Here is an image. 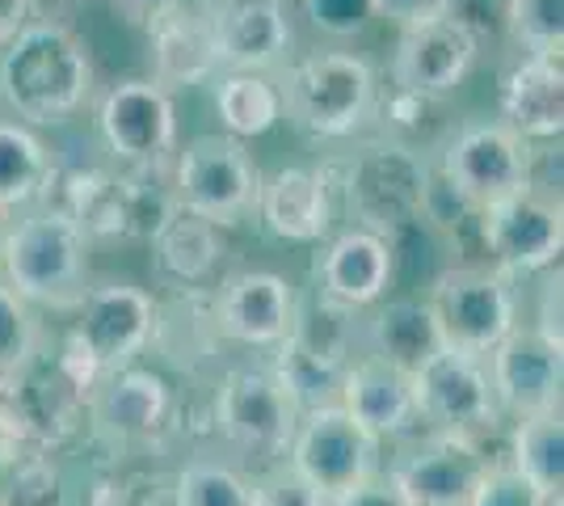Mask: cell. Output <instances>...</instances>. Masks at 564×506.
Here are the masks:
<instances>
[{
	"mask_svg": "<svg viewBox=\"0 0 564 506\" xmlns=\"http://www.w3.org/2000/svg\"><path fill=\"white\" fill-rule=\"evenodd\" d=\"M0 97L22 127H59L94 97L89 43L64 22H30L0 51Z\"/></svg>",
	"mask_w": 564,
	"mask_h": 506,
	"instance_id": "1",
	"label": "cell"
},
{
	"mask_svg": "<svg viewBox=\"0 0 564 506\" xmlns=\"http://www.w3.org/2000/svg\"><path fill=\"white\" fill-rule=\"evenodd\" d=\"M321 169L333 182V191H341V203L350 212L354 228H367V233L397 245L404 228L425 224L434 169L417 148L371 136L354 148L346 161Z\"/></svg>",
	"mask_w": 564,
	"mask_h": 506,
	"instance_id": "2",
	"label": "cell"
},
{
	"mask_svg": "<svg viewBox=\"0 0 564 506\" xmlns=\"http://www.w3.org/2000/svg\"><path fill=\"white\" fill-rule=\"evenodd\" d=\"M156 309H161L156 295L127 279L89 283L85 300L76 304V325L68 330L55 359L85 392H94L97 380L122 367H135V359L152 346Z\"/></svg>",
	"mask_w": 564,
	"mask_h": 506,
	"instance_id": "3",
	"label": "cell"
},
{
	"mask_svg": "<svg viewBox=\"0 0 564 506\" xmlns=\"http://www.w3.org/2000/svg\"><path fill=\"white\" fill-rule=\"evenodd\" d=\"M282 119L312 140H346L371 122L379 97L376 68L354 51H312L279 68Z\"/></svg>",
	"mask_w": 564,
	"mask_h": 506,
	"instance_id": "4",
	"label": "cell"
},
{
	"mask_svg": "<svg viewBox=\"0 0 564 506\" xmlns=\"http://www.w3.org/2000/svg\"><path fill=\"white\" fill-rule=\"evenodd\" d=\"M0 279L30 309L76 313L89 291V237L72 219L30 207L22 219H9Z\"/></svg>",
	"mask_w": 564,
	"mask_h": 506,
	"instance_id": "5",
	"label": "cell"
},
{
	"mask_svg": "<svg viewBox=\"0 0 564 506\" xmlns=\"http://www.w3.org/2000/svg\"><path fill=\"white\" fill-rule=\"evenodd\" d=\"M169 186L177 212L207 219L224 233L258 212L261 169L232 136H194L173 152Z\"/></svg>",
	"mask_w": 564,
	"mask_h": 506,
	"instance_id": "6",
	"label": "cell"
},
{
	"mask_svg": "<svg viewBox=\"0 0 564 506\" xmlns=\"http://www.w3.org/2000/svg\"><path fill=\"white\" fill-rule=\"evenodd\" d=\"M430 313L438 321L443 346L455 355L485 359L518 325V291L489 262L447 266L430 283Z\"/></svg>",
	"mask_w": 564,
	"mask_h": 506,
	"instance_id": "7",
	"label": "cell"
},
{
	"mask_svg": "<svg viewBox=\"0 0 564 506\" xmlns=\"http://www.w3.org/2000/svg\"><path fill=\"white\" fill-rule=\"evenodd\" d=\"M476 233L489 254V266L497 274H506L510 283L543 274L547 266L561 262L564 249V207L561 194L527 191L497 198L489 207L476 212Z\"/></svg>",
	"mask_w": 564,
	"mask_h": 506,
	"instance_id": "8",
	"label": "cell"
},
{
	"mask_svg": "<svg viewBox=\"0 0 564 506\" xmlns=\"http://www.w3.org/2000/svg\"><path fill=\"white\" fill-rule=\"evenodd\" d=\"M300 406L270 363L228 367L215 388V431L245 456H286L300 427Z\"/></svg>",
	"mask_w": 564,
	"mask_h": 506,
	"instance_id": "9",
	"label": "cell"
},
{
	"mask_svg": "<svg viewBox=\"0 0 564 506\" xmlns=\"http://www.w3.org/2000/svg\"><path fill=\"white\" fill-rule=\"evenodd\" d=\"M379 456H383V443L362 431L341 406L300 413V427L286 448V464L325 498H337L354 485L379 477Z\"/></svg>",
	"mask_w": 564,
	"mask_h": 506,
	"instance_id": "10",
	"label": "cell"
},
{
	"mask_svg": "<svg viewBox=\"0 0 564 506\" xmlns=\"http://www.w3.org/2000/svg\"><path fill=\"white\" fill-rule=\"evenodd\" d=\"M531 148L501 122H468L443 144L438 177L471 212L531 186Z\"/></svg>",
	"mask_w": 564,
	"mask_h": 506,
	"instance_id": "11",
	"label": "cell"
},
{
	"mask_svg": "<svg viewBox=\"0 0 564 506\" xmlns=\"http://www.w3.org/2000/svg\"><path fill=\"white\" fill-rule=\"evenodd\" d=\"M97 136L122 169H165L177 152L173 94L148 76L118 80L97 101Z\"/></svg>",
	"mask_w": 564,
	"mask_h": 506,
	"instance_id": "12",
	"label": "cell"
},
{
	"mask_svg": "<svg viewBox=\"0 0 564 506\" xmlns=\"http://www.w3.org/2000/svg\"><path fill=\"white\" fill-rule=\"evenodd\" d=\"M413 401H417V422H425L430 434L485 443V434H494L501 422L485 359L455 355L447 346L413 372Z\"/></svg>",
	"mask_w": 564,
	"mask_h": 506,
	"instance_id": "13",
	"label": "cell"
},
{
	"mask_svg": "<svg viewBox=\"0 0 564 506\" xmlns=\"http://www.w3.org/2000/svg\"><path fill=\"white\" fill-rule=\"evenodd\" d=\"M497 413L522 422L540 413H561L564 397V351L518 321L510 334L485 355Z\"/></svg>",
	"mask_w": 564,
	"mask_h": 506,
	"instance_id": "14",
	"label": "cell"
},
{
	"mask_svg": "<svg viewBox=\"0 0 564 506\" xmlns=\"http://www.w3.org/2000/svg\"><path fill=\"white\" fill-rule=\"evenodd\" d=\"M177 216L165 169H106L101 186L89 198L80 233L94 241H140L152 245L156 233Z\"/></svg>",
	"mask_w": 564,
	"mask_h": 506,
	"instance_id": "15",
	"label": "cell"
},
{
	"mask_svg": "<svg viewBox=\"0 0 564 506\" xmlns=\"http://www.w3.org/2000/svg\"><path fill=\"white\" fill-rule=\"evenodd\" d=\"M476 55H480V34L468 22H459L455 13H447L438 22L400 30L388 76H392V89L443 101L451 89H459L468 80Z\"/></svg>",
	"mask_w": 564,
	"mask_h": 506,
	"instance_id": "16",
	"label": "cell"
},
{
	"mask_svg": "<svg viewBox=\"0 0 564 506\" xmlns=\"http://www.w3.org/2000/svg\"><path fill=\"white\" fill-rule=\"evenodd\" d=\"M219 73L270 76L295 47L286 0H207Z\"/></svg>",
	"mask_w": 564,
	"mask_h": 506,
	"instance_id": "17",
	"label": "cell"
},
{
	"mask_svg": "<svg viewBox=\"0 0 564 506\" xmlns=\"http://www.w3.org/2000/svg\"><path fill=\"white\" fill-rule=\"evenodd\" d=\"M494 456L485 443L455 439V434H425L422 443L400 456L388 473L404 506H468Z\"/></svg>",
	"mask_w": 564,
	"mask_h": 506,
	"instance_id": "18",
	"label": "cell"
},
{
	"mask_svg": "<svg viewBox=\"0 0 564 506\" xmlns=\"http://www.w3.org/2000/svg\"><path fill=\"white\" fill-rule=\"evenodd\" d=\"M215 295V325L224 342H240L253 351H274L295 325V288L274 270H236Z\"/></svg>",
	"mask_w": 564,
	"mask_h": 506,
	"instance_id": "19",
	"label": "cell"
},
{
	"mask_svg": "<svg viewBox=\"0 0 564 506\" xmlns=\"http://www.w3.org/2000/svg\"><path fill=\"white\" fill-rule=\"evenodd\" d=\"M392 274H397V245L367 233V228H341L312 266V279H316V295L329 300L337 309H376L379 300L392 288Z\"/></svg>",
	"mask_w": 564,
	"mask_h": 506,
	"instance_id": "20",
	"label": "cell"
},
{
	"mask_svg": "<svg viewBox=\"0 0 564 506\" xmlns=\"http://www.w3.org/2000/svg\"><path fill=\"white\" fill-rule=\"evenodd\" d=\"M85 418H94L97 431L110 434L115 443H152L173 422V388L156 372L122 367L97 380Z\"/></svg>",
	"mask_w": 564,
	"mask_h": 506,
	"instance_id": "21",
	"label": "cell"
},
{
	"mask_svg": "<svg viewBox=\"0 0 564 506\" xmlns=\"http://www.w3.org/2000/svg\"><path fill=\"white\" fill-rule=\"evenodd\" d=\"M270 237L291 245H316L333 233V182L325 169L286 165L261 173L258 212Z\"/></svg>",
	"mask_w": 564,
	"mask_h": 506,
	"instance_id": "22",
	"label": "cell"
},
{
	"mask_svg": "<svg viewBox=\"0 0 564 506\" xmlns=\"http://www.w3.org/2000/svg\"><path fill=\"white\" fill-rule=\"evenodd\" d=\"M501 127H510L527 144H556L564 131V68L561 60L522 55L501 76Z\"/></svg>",
	"mask_w": 564,
	"mask_h": 506,
	"instance_id": "23",
	"label": "cell"
},
{
	"mask_svg": "<svg viewBox=\"0 0 564 506\" xmlns=\"http://www.w3.org/2000/svg\"><path fill=\"white\" fill-rule=\"evenodd\" d=\"M337 406L350 413L367 434H376L379 443L422 427L417 422V401H413V376L392 367V363L371 359V355H358L346 367Z\"/></svg>",
	"mask_w": 564,
	"mask_h": 506,
	"instance_id": "24",
	"label": "cell"
},
{
	"mask_svg": "<svg viewBox=\"0 0 564 506\" xmlns=\"http://www.w3.org/2000/svg\"><path fill=\"white\" fill-rule=\"evenodd\" d=\"M148 39H152V76L148 80L161 85L165 94L219 76L207 0H198V4L182 0L177 9H169L165 18L148 30Z\"/></svg>",
	"mask_w": 564,
	"mask_h": 506,
	"instance_id": "25",
	"label": "cell"
},
{
	"mask_svg": "<svg viewBox=\"0 0 564 506\" xmlns=\"http://www.w3.org/2000/svg\"><path fill=\"white\" fill-rule=\"evenodd\" d=\"M358 346H362V355L392 363L413 376L425 359H434L443 351V334H438V321L425 300L400 295V300H379L371 316L358 321Z\"/></svg>",
	"mask_w": 564,
	"mask_h": 506,
	"instance_id": "26",
	"label": "cell"
},
{
	"mask_svg": "<svg viewBox=\"0 0 564 506\" xmlns=\"http://www.w3.org/2000/svg\"><path fill=\"white\" fill-rule=\"evenodd\" d=\"M148 249H152V279L173 291V295L212 291V279L219 274V262L228 254L224 233L207 219L186 216V212H177L169 219Z\"/></svg>",
	"mask_w": 564,
	"mask_h": 506,
	"instance_id": "27",
	"label": "cell"
},
{
	"mask_svg": "<svg viewBox=\"0 0 564 506\" xmlns=\"http://www.w3.org/2000/svg\"><path fill=\"white\" fill-rule=\"evenodd\" d=\"M506 464L540 494L543 503L561 506V498H564V418L561 413H540V418L514 422Z\"/></svg>",
	"mask_w": 564,
	"mask_h": 506,
	"instance_id": "28",
	"label": "cell"
},
{
	"mask_svg": "<svg viewBox=\"0 0 564 506\" xmlns=\"http://www.w3.org/2000/svg\"><path fill=\"white\" fill-rule=\"evenodd\" d=\"M215 115L224 136L232 140H258L282 119V97L274 76L258 73H219L215 76Z\"/></svg>",
	"mask_w": 564,
	"mask_h": 506,
	"instance_id": "29",
	"label": "cell"
},
{
	"mask_svg": "<svg viewBox=\"0 0 564 506\" xmlns=\"http://www.w3.org/2000/svg\"><path fill=\"white\" fill-rule=\"evenodd\" d=\"M51 165V148L22 122H0V212L30 207Z\"/></svg>",
	"mask_w": 564,
	"mask_h": 506,
	"instance_id": "30",
	"label": "cell"
},
{
	"mask_svg": "<svg viewBox=\"0 0 564 506\" xmlns=\"http://www.w3.org/2000/svg\"><path fill=\"white\" fill-rule=\"evenodd\" d=\"M506 34L522 55L561 60L564 51V0H501Z\"/></svg>",
	"mask_w": 564,
	"mask_h": 506,
	"instance_id": "31",
	"label": "cell"
},
{
	"mask_svg": "<svg viewBox=\"0 0 564 506\" xmlns=\"http://www.w3.org/2000/svg\"><path fill=\"white\" fill-rule=\"evenodd\" d=\"M43 351V325L34 309L0 279V388H9Z\"/></svg>",
	"mask_w": 564,
	"mask_h": 506,
	"instance_id": "32",
	"label": "cell"
},
{
	"mask_svg": "<svg viewBox=\"0 0 564 506\" xmlns=\"http://www.w3.org/2000/svg\"><path fill=\"white\" fill-rule=\"evenodd\" d=\"M173 506H258L253 482L228 464L194 460L173 477Z\"/></svg>",
	"mask_w": 564,
	"mask_h": 506,
	"instance_id": "33",
	"label": "cell"
},
{
	"mask_svg": "<svg viewBox=\"0 0 564 506\" xmlns=\"http://www.w3.org/2000/svg\"><path fill=\"white\" fill-rule=\"evenodd\" d=\"M0 506H64V482L47 452H34L9 469Z\"/></svg>",
	"mask_w": 564,
	"mask_h": 506,
	"instance_id": "34",
	"label": "cell"
},
{
	"mask_svg": "<svg viewBox=\"0 0 564 506\" xmlns=\"http://www.w3.org/2000/svg\"><path fill=\"white\" fill-rule=\"evenodd\" d=\"M304 18L329 39H354L376 22L371 0H300Z\"/></svg>",
	"mask_w": 564,
	"mask_h": 506,
	"instance_id": "35",
	"label": "cell"
},
{
	"mask_svg": "<svg viewBox=\"0 0 564 506\" xmlns=\"http://www.w3.org/2000/svg\"><path fill=\"white\" fill-rule=\"evenodd\" d=\"M253 503L258 506H325L329 498L316 489V485H307L286 460L274 464L270 473H261L258 482H253Z\"/></svg>",
	"mask_w": 564,
	"mask_h": 506,
	"instance_id": "36",
	"label": "cell"
},
{
	"mask_svg": "<svg viewBox=\"0 0 564 506\" xmlns=\"http://www.w3.org/2000/svg\"><path fill=\"white\" fill-rule=\"evenodd\" d=\"M468 506H547V503L518 477L506 460H494L489 473L476 485V494L468 498Z\"/></svg>",
	"mask_w": 564,
	"mask_h": 506,
	"instance_id": "37",
	"label": "cell"
},
{
	"mask_svg": "<svg viewBox=\"0 0 564 506\" xmlns=\"http://www.w3.org/2000/svg\"><path fill=\"white\" fill-rule=\"evenodd\" d=\"M561 295H564V288H561V262L556 266H547L543 270V283H540V313H535V321H527L531 330L540 337H547L552 346H561L564 351V309H561Z\"/></svg>",
	"mask_w": 564,
	"mask_h": 506,
	"instance_id": "38",
	"label": "cell"
},
{
	"mask_svg": "<svg viewBox=\"0 0 564 506\" xmlns=\"http://www.w3.org/2000/svg\"><path fill=\"white\" fill-rule=\"evenodd\" d=\"M459 0H371L376 18L392 22L397 30H409V25H425V22H438L455 13Z\"/></svg>",
	"mask_w": 564,
	"mask_h": 506,
	"instance_id": "39",
	"label": "cell"
},
{
	"mask_svg": "<svg viewBox=\"0 0 564 506\" xmlns=\"http://www.w3.org/2000/svg\"><path fill=\"white\" fill-rule=\"evenodd\" d=\"M34 439L25 431V422L18 418V410L9 406V397H0V469H13L18 460L34 456Z\"/></svg>",
	"mask_w": 564,
	"mask_h": 506,
	"instance_id": "40",
	"label": "cell"
},
{
	"mask_svg": "<svg viewBox=\"0 0 564 506\" xmlns=\"http://www.w3.org/2000/svg\"><path fill=\"white\" fill-rule=\"evenodd\" d=\"M325 506H404V498L397 494V485L388 482V473H379V477H371V482L354 485V489H346V494L329 498Z\"/></svg>",
	"mask_w": 564,
	"mask_h": 506,
	"instance_id": "41",
	"label": "cell"
},
{
	"mask_svg": "<svg viewBox=\"0 0 564 506\" xmlns=\"http://www.w3.org/2000/svg\"><path fill=\"white\" fill-rule=\"evenodd\" d=\"M182 0H110L118 18L127 25H140V30H152V25L165 18L169 9H177Z\"/></svg>",
	"mask_w": 564,
	"mask_h": 506,
	"instance_id": "42",
	"label": "cell"
},
{
	"mask_svg": "<svg viewBox=\"0 0 564 506\" xmlns=\"http://www.w3.org/2000/svg\"><path fill=\"white\" fill-rule=\"evenodd\" d=\"M30 13H34V0H0V51L30 25Z\"/></svg>",
	"mask_w": 564,
	"mask_h": 506,
	"instance_id": "43",
	"label": "cell"
},
{
	"mask_svg": "<svg viewBox=\"0 0 564 506\" xmlns=\"http://www.w3.org/2000/svg\"><path fill=\"white\" fill-rule=\"evenodd\" d=\"M4 237H9V212H0V258H4Z\"/></svg>",
	"mask_w": 564,
	"mask_h": 506,
	"instance_id": "44",
	"label": "cell"
},
{
	"mask_svg": "<svg viewBox=\"0 0 564 506\" xmlns=\"http://www.w3.org/2000/svg\"><path fill=\"white\" fill-rule=\"evenodd\" d=\"M115 506H156V503H148V498H143V503H122V489H118V503Z\"/></svg>",
	"mask_w": 564,
	"mask_h": 506,
	"instance_id": "45",
	"label": "cell"
},
{
	"mask_svg": "<svg viewBox=\"0 0 564 506\" xmlns=\"http://www.w3.org/2000/svg\"><path fill=\"white\" fill-rule=\"evenodd\" d=\"M4 477H9V469H0V494H4Z\"/></svg>",
	"mask_w": 564,
	"mask_h": 506,
	"instance_id": "46",
	"label": "cell"
}]
</instances>
